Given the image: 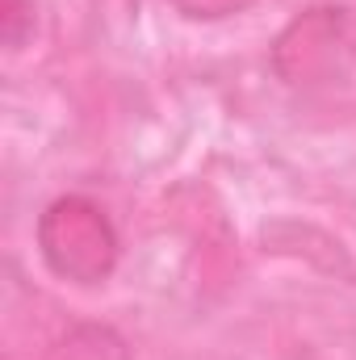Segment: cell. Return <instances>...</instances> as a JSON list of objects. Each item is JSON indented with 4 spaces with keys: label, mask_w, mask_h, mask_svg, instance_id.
<instances>
[{
    "label": "cell",
    "mask_w": 356,
    "mask_h": 360,
    "mask_svg": "<svg viewBox=\"0 0 356 360\" xmlns=\"http://www.w3.org/2000/svg\"><path fill=\"white\" fill-rule=\"evenodd\" d=\"M51 360H130L122 335L101 323H80L76 331L63 335V344L51 352Z\"/></svg>",
    "instance_id": "cell-2"
},
{
    "label": "cell",
    "mask_w": 356,
    "mask_h": 360,
    "mask_svg": "<svg viewBox=\"0 0 356 360\" xmlns=\"http://www.w3.org/2000/svg\"><path fill=\"white\" fill-rule=\"evenodd\" d=\"M25 8H34V4H25V0H4V38H8V46L21 42V30H25V21H30Z\"/></svg>",
    "instance_id": "cell-3"
},
{
    "label": "cell",
    "mask_w": 356,
    "mask_h": 360,
    "mask_svg": "<svg viewBox=\"0 0 356 360\" xmlns=\"http://www.w3.org/2000/svg\"><path fill=\"white\" fill-rule=\"evenodd\" d=\"M38 248L51 269L76 285H101L117 264V235L105 210H96L84 197H59L42 214Z\"/></svg>",
    "instance_id": "cell-1"
}]
</instances>
